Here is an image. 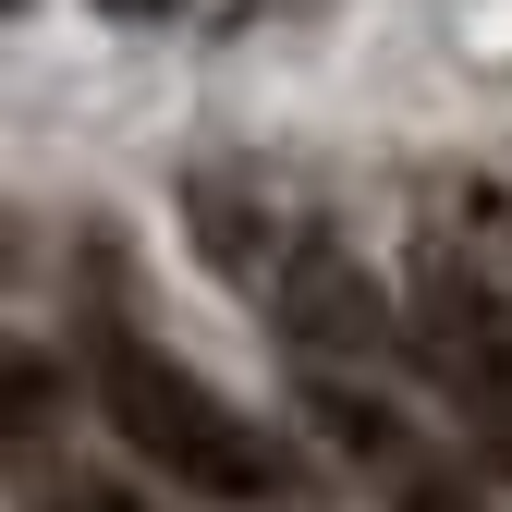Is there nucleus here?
<instances>
[{
	"label": "nucleus",
	"instance_id": "nucleus-7",
	"mask_svg": "<svg viewBox=\"0 0 512 512\" xmlns=\"http://www.w3.org/2000/svg\"><path fill=\"white\" fill-rule=\"evenodd\" d=\"M98 13H171V0H98Z\"/></svg>",
	"mask_w": 512,
	"mask_h": 512
},
{
	"label": "nucleus",
	"instance_id": "nucleus-6",
	"mask_svg": "<svg viewBox=\"0 0 512 512\" xmlns=\"http://www.w3.org/2000/svg\"><path fill=\"white\" fill-rule=\"evenodd\" d=\"M25 512H147V500H135V488H110V476H37Z\"/></svg>",
	"mask_w": 512,
	"mask_h": 512
},
{
	"label": "nucleus",
	"instance_id": "nucleus-3",
	"mask_svg": "<svg viewBox=\"0 0 512 512\" xmlns=\"http://www.w3.org/2000/svg\"><path fill=\"white\" fill-rule=\"evenodd\" d=\"M305 415L342 439V464L378 488V512H488L476 476L439 452V427H415L403 403H378L354 366H305Z\"/></svg>",
	"mask_w": 512,
	"mask_h": 512
},
{
	"label": "nucleus",
	"instance_id": "nucleus-8",
	"mask_svg": "<svg viewBox=\"0 0 512 512\" xmlns=\"http://www.w3.org/2000/svg\"><path fill=\"white\" fill-rule=\"evenodd\" d=\"M13 13H25V0H0V25H13Z\"/></svg>",
	"mask_w": 512,
	"mask_h": 512
},
{
	"label": "nucleus",
	"instance_id": "nucleus-1",
	"mask_svg": "<svg viewBox=\"0 0 512 512\" xmlns=\"http://www.w3.org/2000/svg\"><path fill=\"white\" fill-rule=\"evenodd\" d=\"M74 330H86V391H98V415L135 439L171 488L232 500V512H305V464H293V439L256 427L232 391H208V378L147 330V305H135V281H122L110 244L74 256Z\"/></svg>",
	"mask_w": 512,
	"mask_h": 512
},
{
	"label": "nucleus",
	"instance_id": "nucleus-4",
	"mask_svg": "<svg viewBox=\"0 0 512 512\" xmlns=\"http://www.w3.org/2000/svg\"><path fill=\"white\" fill-rule=\"evenodd\" d=\"M269 305H281V330H293V354L305 366H378L391 354V293H378L342 244H317V232H293L281 256H269Z\"/></svg>",
	"mask_w": 512,
	"mask_h": 512
},
{
	"label": "nucleus",
	"instance_id": "nucleus-2",
	"mask_svg": "<svg viewBox=\"0 0 512 512\" xmlns=\"http://www.w3.org/2000/svg\"><path fill=\"white\" fill-rule=\"evenodd\" d=\"M403 354L439 378V403L464 415L476 464L512 476V281L488 269L476 244L427 232V256H415V305H403Z\"/></svg>",
	"mask_w": 512,
	"mask_h": 512
},
{
	"label": "nucleus",
	"instance_id": "nucleus-5",
	"mask_svg": "<svg viewBox=\"0 0 512 512\" xmlns=\"http://www.w3.org/2000/svg\"><path fill=\"white\" fill-rule=\"evenodd\" d=\"M49 415H61V366H49L37 342H0V464H13V452H37V439H49Z\"/></svg>",
	"mask_w": 512,
	"mask_h": 512
}]
</instances>
